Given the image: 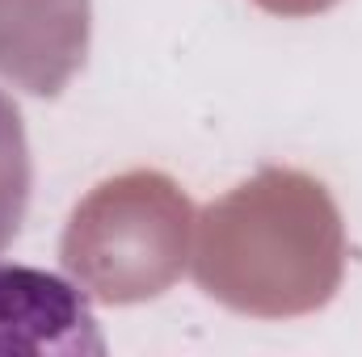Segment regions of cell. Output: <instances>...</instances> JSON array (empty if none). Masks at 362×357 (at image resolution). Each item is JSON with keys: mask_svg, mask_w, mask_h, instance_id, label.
Masks as SVG:
<instances>
[{"mask_svg": "<svg viewBox=\"0 0 362 357\" xmlns=\"http://www.w3.org/2000/svg\"><path fill=\"white\" fill-rule=\"evenodd\" d=\"M0 324H34L51 337L55 349H105L89 298L72 282L42 269L0 265Z\"/></svg>", "mask_w": 362, "mask_h": 357, "instance_id": "1", "label": "cell"}, {"mask_svg": "<svg viewBox=\"0 0 362 357\" xmlns=\"http://www.w3.org/2000/svg\"><path fill=\"white\" fill-rule=\"evenodd\" d=\"M34 189V160L21 109L8 92L0 89V253L17 240Z\"/></svg>", "mask_w": 362, "mask_h": 357, "instance_id": "2", "label": "cell"}]
</instances>
